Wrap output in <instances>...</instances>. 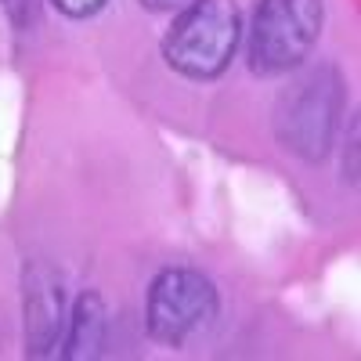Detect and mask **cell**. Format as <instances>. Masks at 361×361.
Wrapping results in <instances>:
<instances>
[{"instance_id": "1", "label": "cell", "mask_w": 361, "mask_h": 361, "mask_svg": "<svg viewBox=\"0 0 361 361\" xmlns=\"http://www.w3.org/2000/svg\"><path fill=\"white\" fill-rule=\"evenodd\" d=\"M243 44L238 0H188L163 33V62L185 80H221Z\"/></svg>"}, {"instance_id": "2", "label": "cell", "mask_w": 361, "mask_h": 361, "mask_svg": "<svg viewBox=\"0 0 361 361\" xmlns=\"http://www.w3.org/2000/svg\"><path fill=\"white\" fill-rule=\"evenodd\" d=\"M343 76L336 66H311L300 73L275 102V137L286 152L304 163H322L336 141L340 116H343Z\"/></svg>"}, {"instance_id": "3", "label": "cell", "mask_w": 361, "mask_h": 361, "mask_svg": "<svg viewBox=\"0 0 361 361\" xmlns=\"http://www.w3.org/2000/svg\"><path fill=\"white\" fill-rule=\"evenodd\" d=\"M325 25V0H257L246 62L253 76L275 80L311 58Z\"/></svg>"}, {"instance_id": "4", "label": "cell", "mask_w": 361, "mask_h": 361, "mask_svg": "<svg viewBox=\"0 0 361 361\" xmlns=\"http://www.w3.org/2000/svg\"><path fill=\"white\" fill-rule=\"evenodd\" d=\"M221 314L214 279L195 267H163L145 296V329L163 347H188Z\"/></svg>"}, {"instance_id": "5", "label": "cell", "mask_w": 361, "mask_h": 361, "mask_svg": "<svg viewBox=\"0 0 361 361\" xmlns=\"http://www.w3.org/2000/svg\"><path fill=\"white\" fill-rule=\"evenodd\" d=\"M66 286L47 264H25L22 271V340L29 357H51L66 336Z\"/></svg>"}, {"instance_id": "6", "label": "cell", "mask_w": 361, "mask_h": 361, "mask_svg": "<svg viewBox=\"0 0 361 361\" xmlns=\"http://www.w3.org/2000/svg\"><path fill=\"white\" fill-rule=\"evenodd\" d=\"M105 333H109V307H105L102 293L87 289L69 307L66 336L58 343V354L66 361H94L105 347Z\"/></svg>"}, {"instance_id": "7", "label": "cell", "mask_w": 361, "mask_h": 361, "mask_svg": "<svg viewBox=\"0 0 361 361\" xmlns=\"http://www.w3.org/2000/svg\"><path fill=\"white\" fill-rule=\"evenodd\" d=\"M51 4L62 11L66 18H94L109 0H51Z\"/></svg>"}, {"instance_id": "8", "label": "cell", "mask_w": 361, "mask_h": 361, "mask_svg": "<svg viewBox=\"0 0 361 361\" xmlns=\"http://www.w3.org/2000/svg\"><path fill=\"white\" fill-rule=\"evenodd\" d=\"M137 4L145 11H177V8H185L188 0H137Z\"/></svg>"}]
</instances>
